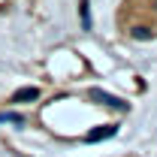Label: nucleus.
I'll list each match as a JSON object with an SVG mask.
<instances>
[{
	"instance_id": "1",
	"label": "nucleus",
	"mask_w": 157,
	"mask_h": 157,
	"mask_svg": "<svg viewBox=\"0 0 157 157\" xmlns=\"http://www.w3.org/2000/svg\"><path fill=\"white\" fill-rule=\"evenodd\" d=\"M118 21H121L124 33L133 39L157 36V0H124Z\"/></svg>"
}]
</instances>
